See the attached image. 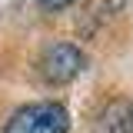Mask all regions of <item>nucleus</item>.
I'll use <instances>...</instances> for the list:
<instances>
[{
	"label": "nucleus",
	"mask_w": 133,
	"mask_h": 133,
	"mask_svg": "<svg viewBox=\"0 0 133 133\" xmlns=\"http://www.w3.org/2000/svg\"><path fill=\"white\" fill-rule=\"evenodd\" d=\"M66 130H70V113L57 100L20 107L3 127V133H66Z\"/></svg>",
	"instance_id": "nucleus-1"
},
{
	"label": "nucleus",
	"mask_w": 133,
	"mask_h": 133,
	"mask_svg": "<svg viewBox=\"0 0 133 133\" xmlns=\"http://www.w3.org/2000/svg\"><path fill=\"white\" fill-rule=\"evenodd\" d=\"M40 73L47 83H70L83 73V53L73 43H50L40 57Z\"/></svg>",
	"instance_id": "nucleus-2"
},
{
	"label": "nucleus",
	"mask_w": 133,
	"mask_h": 133,
	"mask_svg": "<svg viewBox=\"0 0 133 133\" xmlns=\"http://www.w3.org/2000/svg\"><path fill=\"white\" fill-rule=\"evenodd\" d=\"M97 133H133V100L120 97L107 103L97 120Z\"/></svg>",
	"instance_id": "nucleus-3"
},
{
	"label": "nucleus",
	"mask_w": 133,
	"mask_h": 133,
	"mask_svg": "<svg viewBox=\"0 0 133 133\" xmlns=\"http://www.w3.org/2000/svg\"><path fill=\"white\" fill-rule=\"evenodd\" d=\"M47 10H63V7H70V3H77V0H40Z\"/></svg>",
	"instance_id": "nucleus-4"
}]
</instances>
